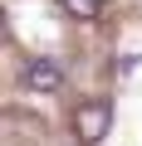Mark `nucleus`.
Listing matches in <instances>:
<instances>
[{
    "label": "nucleus",
    "instance_id": "obj_1",
    "mask_svg": "<svg viewBox=\"0 0 142 146\" xmlns=\"http://www.w3.org/2000/svg\"><path fill=\"white\" fill-rule=\"evenodd\" d=\"M108 122H113V107H108V102H83V107L74 112V131H79L83 141H103V136H108Z\"/></svg>",
    "mask_w": 142,
    "mask_h": 146
},
{
    "label": "nucleus",
    "instance_id": "obj_3",
    "mask_svg": "<svg viewBox=\"0 0 142 146\" xmlns=\"http://www.w3.org/2000/svg\"><path fill=\"white\" fill-rule=\"evenodd\" d=\"M59 5L74 15V20H98V10H103V0H59Z\"/></svg>",
    "mask_w": 142,
    "mask_h": 146
},
{
    "label": "nucleus",
    "instance_id": "obj_2",
    "mask_svg": "<svg viewBox=\"0 0 142 146\" xmlns=\"http://www.w3.org/2000/svg\"><path fill=\"white\" fill-rule=\"evenodd\" d=\"M25 88H34V93H54V88H64L59 63H54V58H30V63H25Z\"/></svg>",
    "mask_w": 142,
    "mask_h": 146
}]
</instances>
